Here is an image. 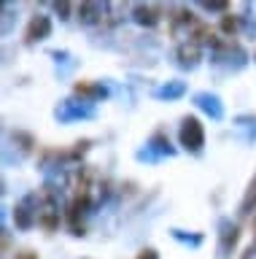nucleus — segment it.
Returning a JSON list of instances; mask_svg holds the SVG:
<instances>
[{
	"label": "nucleus",
	"mask_w": 256,
	"mask_h": 259,
	"mask_svg": "<svg viewBox=\"0 0 256 259\" xmlns=\"http://www.w3.org/2000/svg\"><path fill=\"white\" fill-rule=\"evenodd\" d=\"M60 222H62V213H60L57 189L52 184H46L38 189V227H43L46 232H54Z\"/></svg>",
	"instance_id": "nucleus-1"
},
{
	"label": "nucleus",
	"mask_w": 256,
	"mask_h": 259,
	"mask_svg": "<svg viewBox=\"0 0 256 259\" xmlns=\"http://www.w3.org/2000/svg\"><path fill=\"white\" fill-rule=\"evenodd\" d=\"M213 62L224 65V68H232V70H240L248 62V54H245V49L240 46L237 40L224 38V40H219V44L213 46Z\"/></svg>",
	"instance_id": "nucleus-2"
},
{
	"label": "nucleus",
	"mask_w": 256,
	"mask_h": 259,
	"mask_svg": "<svg viewBox=\"0 0 256 259\" xmlns=\"http://www.w3.org/2000/svg\"><path fill=\"white\" fill-rule=\"evenodd\" d=\"M178 141L189 154H199L205 146V127L199 124L197 116H183L181 130H178Z\"/></svg>",
	"instance_id": "nucleus-3"
},
{
	"label": "nucleus",
	"mask_w": 256,
	"mask_h": 259,
	"mask_svg": "<svg viewBox=\"0 0 256 259\" xmlns=\"http://www.w3.org/2000/svg\"><path fill=\"white\" fill-rule=\"evenodd\" d=\"M14 224L19 230H33L38 224V192L22 197L17 205H14Z\"/></svg>",
	"instance_id": "nucleus-4"
},
{
	"label": "nucleus",
	"mask_w": 256,
	"mask_h": 259,
	"mask_svg": "<svg viewBox=\"0 0 256 259\" xmlns=\"http://www.w3.org/2000/svg\"><path fill=\"white\" fill-rule=\"evenodd\" d=\"M197 24H199V19L191 14V8H175L170 14V35L178 38L183 44V40L191 38V32H194Z\"/></svg>",
	"instance_id": "nucleus-5"
},
{
	"label": "nucleus",
	"mask_w": 256,
	"mask_h": 259,
	"mask_svg": "<svg viewBox=\"0 0 256 259\" xmlns=\"http://www.w3.org/2000/svg\"><path fill=\"white\" fill-rule=\"evenodd\" d=\"M52 27L54 24H52L49 14H33L27 22V27H25V44L35 46V44H41V40H46L52 35Z\"/></svg>",
	"instance_id": "nucleus-6"
},
{
	"label": "nucleus",
	"mask_w": 256,
	"mask_h": 259,
	"mask_svg": "<svg viewBox=\"0 0 256 259\" xmlns=\"http://www.w3.org/2000/svg\"><path fill=\"white\" fill-rule=\"evenodd\" d=\"M237 240H240V227L232 219H221L219 222V256L229 259V254L237 246Z\"/></svg>",
	"instance_id": "nucleus-7"
},
{
	"label": "nucleus",
	"mask_w": 256,
	"mask_h": 259,
	"mask_svg": "<svg viewBox=\"0 0 256 259\" xmlns=\"http://www.w3.org/2000/svg\"><path fill=\"white\" fill-rule=\"evenodd\" d=\"M199 60H202V46L191 44V40H183V44L175 46V65L183 70H194Z\"/></svg>",
	"instance_id": "nucleus-8"
},
{
	"label": "nucleus",
	"mask_w": 256,
	"mask_h": 259,
	"mask_svg": "<svg viewBox=\"0 0 256 259\" xmlns=\"http://www.w3.org/2000/svg\"><path fill=\"white\" fill-rule=\"evenodd\" d=\"M132 19L140 24V27H157L162 22V8L154 3H135L132 6Z\"/></svg>",
	"instance_id": "nucleus-9"
},
{
	"label": "nucleus",
	"mask_w": 256,
	"mask_h": 259,
	"mask_svg": "<svg viewBox=\"0 0 256 259\" xmlns=\"http://www.w3.org/2000/svg\"><path fill=\"white\" fill-rule=\"evenodd\" d=\"M73 92L81 97V103H86V105L100 103V100H106V97H108V89L103 84H97V81H76Z\"/></svg>",
	"instance_id": "nucleus-10"
},
{
	"label": "nucleus",
	"mask_w": 256,
	"mask_h": 259,
	"mask_svg": "<svg viewBox=\"0 0 256 259\" xmlns=\"http://www.w3.org/2000/svg\"><path fill=\"white\" fill-rule=\"evenodd\" d=\"M146 154H148V157H173V154H175V146L170 143V138H167L162 130H159V133H154V135L148 138ZM146 154H138V157L143 159Z\"/></svg>",
	"instance_id": "nucleus-11"
},
{
	"label": "nucleus",
	"mask_w": 256,
	"mask_h": 259,
	"mask_svg": "<svg viewBox=\"0 0 256 259\" xmlns=\"http://www.w3.org/2000/svg\"><path fill=\"white\" fill-rule=\"evenodd\" d=\"M76 16L78 22L86 24V27H94V24H103V16H106V3H78L76 6Z\"/></svg>",
	"instance_id": "nucleus-12"
},
{
	"label": "nucleus",
	"mask_w": 256,
	"mask_h": 259,
	"mask_svg": "<svg viewBox=\"0 0 256 259\" xmlns=\"http://www.w3.org/2000/svg\"><path fill=\"white\" fill-rule=\"evenodd\" d=\"M194 103H197L211 119H216V121L224 119V105H221V100H219L216 95H211V92H197V95H194Z\"/></svg>",
	"instance_id": "nucleus-13"
},
{
	"label": "nucleus",
	"mask_w": 256,
	"mask_h": 259,
	"mask_svg": "<svg viewBox=\"0 0 256 259\" xmlns=\"http://www.w3.org/2000/svg\"><path fill=\"white\" fill-rule=\"evenodd\" d=\"M86 116H92V111L84 108V103H76V100H62L57 108L60 121H73V119H86Z\"/></svg>",
	"instance_id": "nucleus-14"
},
{
	"label": "nucleus",
	"mask_w": 256,
	"mask_h": 259,
	"mask_svg": "<svg viewBox=\"0 0 256 259\" xmlns=\"http://www.w3.org/2000/svg\"><path fill=\"white\" fill-rule=\"evenodd\" d=\"M183 95H186V84L183 81H167V84H162L154 92V97H159V100H178Z\"/></svg>",
	"instance_id": "nucleus-15"
},
{
	"label": "nucleus",
	"mask_w": 256,
	"mask_h": 259,
	"mask_svg": "<svg viewBox=\"0 0 256 259\" xmlns=\"http://www.w3.org/2000/svg\"><path fill=\"white\" fill-rule=\"evenodd\" d=\"M253 210H256V176H253V181L248 184L243 200H240V216H251Z\"/></svg>",
	"instance_id": "nucleus-16"
},
{
	"label": "nucleus",
	"mask_w": 256,
	"mask_h": 259,
	"mask_svg": "<svg viewBox=\"0 0 256 259\" xmlns=\"http://www.w3.org/2000/svg\"><path fill=\"white\" fill-rule=\"evenodd\" d=\"M11 141L19 146L22 154H30V151L35 149V138L30 135V133H25V130H17V133H11Z\"/></svg>",
	"instance_id": "nucleus-17"
},
{
	"label": "nucleus",
	"mask_w": 256,
	"mask_h": 259,
	"mask_svg": "<svg viewBox=\"0 0 256 259\" xmlns=\"http://www.w3.org/2000/svg\"><path fill=\"white\" fill-rule=\"evenodd\" d=\"M219 30H221L227 38H235V35H237V30H240V16H235V14H224V16H221Z\"/></svg>",
	"instance_id": "nucleus-18"
},
{
	"label": "nucleus",
	"mask_w": 256,
	"mask_h": 259,
	"mask_svg": "<svg viewBox=\"0 0 256 259\" xmlns=\"http://www.w3.org/2000/svg\"><path fill=\"white\" fill-rule=\"evenodd\" d=\"M237 127L245 130V141H253L256 138V116H251V113H245V116H237Z\"/></svg>",
	"instance_id": "nucleus-19"
},
{
	"label": "nucleus",
	"mask_w": 256,
	"mask_h": 259,
	"mask_svg": "<svg viewBox=\"0 0 256 259\" xmlns=\"http://www.w3.org/2000/svg\"><path fill=\"white\" fill-rule=\"evenodd\" d=\"M14 24H17V14H11V11H0V38L3 35H9V32L14 30Z\"/></svg>",
	"instance_id": "nucleus-20"
},
{
	"label": "nucleus",
	"mask_w": 256,
	"mask_h": 259,
	"mask_svg": "<svg viewBox=\"0 0 256 259\" xmlns=\"http://www.w3.org/2000/svg\"><path fill=\"white\" fill-rule=\"evenodd\" d=\"M173 238L181 243H191V246H199L202 243V235H183V230H173Z\"/></svg>",
	"instance_id": "nucleus-21"
},
{
	"label": "nucleus",
	"mask_w": 256,
	"mask_h": 259,
	"mask_svg": "<svg viewBox=\"0 0 256 259\" xmlns=\"http://www.w3.org/2000/svg\"><path fill=\"white\" fill-rule=\"evenodd\" d=\"M205 8V11H221V14H227V8H229V3L227 0H205V3H199Z\"/></svg>",
	"instance_id": "nucleus-22"
},
{
	"label": "nucleus",
	"mask_w": 256,
	"mask_h": 259,
	"mask_svg": "<svg viewBox=\"0 0 256 259\" xmlns=\"http://www.w3.org/2000/svg\"><path fill=\"white\" fill-rule=\"evenodd\" d=\"M11 243H14V238H11V232L6 230L3 224H0V254H3V251H9V248H11Z\"/></svg>",
	"instance_id": "nucleus-23"
},
{
	"label": "nucleus",
	"mask_w": 256,
	"mask_h": 259,
	"mask_svg": "<svg viewBox=\"0 0 256 259\" xmlns=\"http://www.w3.org/2000/svg\"><path fill=\"white\" fill-rule=\"evenodd\" d=\"M70 3H54V11L60 14V19H70Z\"/></svg>",
	"instance_id": "nucleus-24"
},
{
	"label": "nucleus",
	"mask_w": 256,
	"mask_h": 259,
	"mask_svg": "<svg viewBox=\"0 0 256 259\" xmlns=\"http://www.w3.org/2000/svg\"><path fill=\"white\" fill-rule=\"evenodd\" d=\"M135 259H159V254H157V248H143Z\"/></svg>",
	"instance_id": "nucleus-25"
},
{
	"label": "nucleus",
	"mask_w": 256,
	"mask_h": 259,
	"mask_svg": "<svg viewBox=\"0 0 256 259\" xmlns=\"http://www.w3.org/2000/svg\"><path fill=\"white\" fill-rule=\"evenodd\" d=\"M14 259H38V254H35V251H30V248H25V251H17Z\"/></svg>",
	"instance_id": "nucleus-26"
},
{
	"label": "nucleus",
	"mask_w": 256,
	"mask_h": 259,
	"mask_svg": "<svg viewBox=\"0 0 256 259\" xmlns=\"http://www.w3.org/2000/svg\"><path fill=\"white\" fill-rule=\"evenodd\" d=\"M240 259H256V243H251V246L243 251V256H240Z\"/></svg>",
	"instance_id": "nucleus-27"
},
{
	"label": "nucleus",
	"mask_w": 256,
	"mask_h": 259,
	"mask_svg": "<svg viewBox=\"0 0 256 259\" xmlns=\"http://www.w3.org/2000/svg\"><path fill=\"white\" fill-rule=\"evenodd\" d=\"M3 194H6V178L0 176V197H3Z\"/></svg>",
	"instance_id": "nucleus-28"
}]
</instances>
